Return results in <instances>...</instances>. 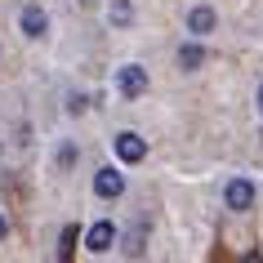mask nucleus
<instances>
[{"instance_id": "8", "label": "nucleus", "mask_w": 263, "mask_h": 263, "mask_svg": "<svg viewBox=\"0 0 263 263\" xmlns=\"http://www.w3.org/2000/svg\"><path fill=\"white\" fill-rule=\"evenodd\" d=\"M76 241H81V232H76V223H67V228H63V236H58V263H71Z\"/></svg>"}, {"instance_id": "15", "label": "nucleus", "mask_w": 263, "mask_h": 263, "mask_svg": "<svg viewBox=\"0 0 263 263\" xmlns=\"http://www.w3.org/2000/svg\"><path fill=\"white\" fill-rule=\"evenodd\" d=\"M259 107H263V85H259Z\"/></svg>"}, {"instance_id": "5", "label": "nucleus", "mask_w": 263, "mask_h": 263, "mask_svg": "<svg viewBox=\"0 0 263 263\" xmlns=\"http://www.w3.org/2000/svg\"><path fill=\"white\" fill-rule=\"evenodd\" d=\"M214 27H219V18H214L210 5H196L192 14H187V31H192V36H210Z\"/></svg>"}, {"instance_id": "2", "label": "nucleus", "mask_w": 263, "mask_h": 263, "mask_svg": "<svg viewBox=\"0 0 263 263\" xmlns=\"http://www.w3.org/2000/svg\"><path fill=\"white\" fill-rule=\"evenodd\" d=\"M223 201H228V210H250L254 205V183L250 179H232L228 192H223Z\"/></svg>"}, {"instance_id": "1", "label": "nucleus", "mask_w": 263, "mask_h": 263, "mask_svg": "<svg viewBox=\"0 0 263 263\" xmlns=\"http://www.w3.org/2000/svg\"><path fill=\"white\" fill-rule=\"evenodd\" d=\"M116 89H121V98H143L147 94V71H143L139 63H125V67L116 71Z\"/></svg>"}, {"instance_id": "11", "label": "nucleus", "mask_w": 263, "mask_h": 263, "mask_svg": "<svg viewBox=\"0 0 263 263\" xmlns=\"http://www.w3.org/2000/svg\"><path fill=\"white\" fill-rule=\"evenodd\" d=\"M125 254H143V223H134V232L125 241Z\"/></svg>"}, {"instance_id": "7", "label": "nucleus", "mask_w": 263, "mask_h": 263, "mask_svg": "<svg viewBox=\"0 0 263 263\" xmlns=\"http://www.w3.org/2000/svg\"><path fill=\"white\" fill-rule=\"evenodd\" d=\"M45 27H49V18H45V9L27 5V9H23V36H45Z\"/></svg>"}, {"instance_id": "10", "label": "nucleus", "mask_w": 263, "mask_h": 263, "mask_svg": "<svg viewBox=\"0 0 263 263\" xmlns=\"http://www.w3.org/2000/svg\"><path fill=\"white\" fill-rule=\"evenodd\" d=\"M201 63H205V49H201V45H183L179 49V67H201Z\"/></svg>"}, {"instance_id": "12", "label": "nucleus", "mask_w": 263, "mask_h": 263, "mask_svg": "<svg viewBox=\"0 0 263 263\" xmlns=\"http://www.w3.org/2000/svg\"><path fill=\"white\" fill-rule=\"evenodd\" d=\"M71 161H76V147H63V152H58V165L67 170V165H71Z\"/></svg>"}, {"instance_id": "4", "label": "nucleus", "mask_w": 263, "mask_h": 263, "mask_svg": "<svg viewBox=\"0 0 263 263\" xmlns=\"http://www.w3.org/2000/svg\"><path fill=\"white\" fill-rule=\"evenodd\" d=\"M116 156H121L125 165H134V161L147 156V143H143L139 134H116Z\"/></svg>"}, {"instance_id": "3", "label": "nucleus", "mask_w": 263, "mask_h": 263, "mask_svg": "<svg viewBox=\"0 0 263 263\" xmlns=\"http://www.w3.org/2000/svg\"><path fill=\"white\" fill-rule=\"evenodd\" d=\"M94 192L98 196H103V201H111V196H121L125 192V179H121V170H98V174H94Z\"/></svg>"}, {"instance_id": "6", "label": "nucleus", "mask_w": 263, "mask_h": 263, "mask_svg": "<svg viewBox=\"0 0 263 263\" xmlns=\"http://www.w3.org/2000/svg\"><path fill=\"white\" fill-rule=\"evenodd\" d=\"M111 241H116V228H111V223H94V228L85 232V246L94 250V254H103V250H111Z\"/></svg>"}, {"instance_id": "14", "label": "nucleus", "mask_w": 263, "mask_h": 263, "mask_svg": "<svg viewBox=\"0 0 263 263\" xmlns=\"http://www.w3.org/2000/svg\"><path fill=\"white\" fill-rule=\"evenodd\" d=\"M241 263H263V259H259V254H246V259H241Z\"/></svg>"}, {"instance_id": "9", "label": "nucleus", "mask_w": 263, "mask_h": 263, "mask_svg": "<svg viewBox=\"0 0 263 263\" xmlns=\"http://www.w3.org/2000/svg\"><path fill=\"white\" fill-rule=\"evenodd\" d=\"M107 18L116 23V27H129V23H134V5H129V0H111Z\"/></svg>"}, {"instance_id": "13", "label": "nucleus", "mask_w": 263, "mask_h": 263, "mask_svg": "<svg viewBox=\"0 0 263 263\" xmlns=\"http://www.w3.org/2000/svg\"><path fill=\"white\" fill-rule=\"evenodd\" d=\"M5 232H9V219H5V214H0V241H5Z\"/></svg>"}]
</instances>
